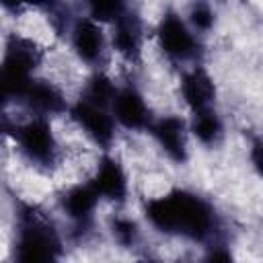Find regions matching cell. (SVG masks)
<instances>
[{"label":"cell","mask_w":263,"mask_h":263,"mask_svg":"<svg viewBox=\"0 0 263 263\" xmlns=\"http://www.w3.org/2000/svg\"><path fill=\"white\" fill-rule=\"evenodd\" d=\"M111 113H113L119 129L136 132V134L148 132L156 117L152 113V107H150L146 95L132 82L117 86V92L111 103Z\"/></svg>","instance_id":"10"},{"label":"cell","mask_w":263,"mask_h":263,"mask_svg":"<svg viewBox=\"0 0 263 263\" xmlns=\"http://www.w3.org/2000/svg\"><path fill=\"white\" fill-rule=\"evenodd\" d=\"M70 103L72 101H68L62 86L41 76H35L31 80L29 88L18 101V105H23L31 115H41V117H51V119L58 115H68Z\"/></svg>","instance_id":"12"},{"label":"cell","mask_w":263,"mask_h":263,"mask_svg":"<svg viewBox=\"0 0 263 263\" xmlns=\"http://www.w3.org/2000/svg\"><path fill=\"white\" fill-rule=\"evenodd\" d=\"M150 138L164 154L166 160L175 164H185L189 160V121L179 113H164L156 115L150 129Z\"/></svg>","instance_id":"8"},{"label":"cell","mask_w":263,"mask_h":263,"mask_svg":"<svg viewBox=\"0 0 263 263\" xmlns=\"http://www.w3.org/2000/svg\"><path fill=\"white\" fill-rule=\"evenodd\" d=\"M187 121H189V134L197 144H201L205 148H214L222 142L226 125H224V117L220 115L216 105L191 111Z\"/></svg>","instance_id":"15"},{"label":"cell","mask_w":263,"mask_h":263,"mask_svg":"<svg viewBox=\"0 0 263 263\" xmlns=\"http://www.w3.org/2000/svg\"><path fill=\"white\" fill-rule=\"evenodd\" d=\"M60 212L62 216L70 222V226L78 232H88L90 226L95 224V216L101 203L99 193L95 191V187L90 185V181H78L68 185L60 199Z\"/></svg>","instance_id":"11"},{"label":"cell","mask_w":263,"mask_h":263,"mask_svg":"<svg viewBox=\"0 0 263 263\" xmlns=\"http://www.w3.org/2000/svg\"><path fill=\"white\" fill-rule=\"evenodd\" d=\"M10 136L16 146V152L23 156L27 164L39 171H51L60 164L62 146L53 129L51 117L29 113L27 119L14 123Z\"/></svg>","instance_id":"3"},{"label":"cell","mask_w":263,"mask_h":263,"mask_svg":"<svg viewBox=\"0 0 263 263\" xmlns=\"http://www.w3.org/2000/svg\"><path fill=\"white\" fill-rule=\"evenodd\" d=\"M154 41L160 53L173 64L191 66L197 64L201 55V37L177 10H166L158 18L154 27Z\"/></svg>","instance_id":"5"},{"label":"cell","mask_w":263,"mask_h":263,"mask_svg":"<svg viewBox=\"0 0 263 263\" xmlns=\"http://www.w3.org/2000/svg\"><path fill=\"white\" fill-rule=\"evenodd\" d=\"M129 10L127 0H84V14L103 23L105 27H111Z\"/></svg>","instance_id":"17"},{"label":"cell","mask_w":263,"mask_h":263,"mask_svg":"<svg viewBox=\"0 0 263 263\" xmlns=\"http://www.w3.org/2000/svg\"><path fill=\"white\" fill-rule=\"evenodd\" d=\"M179 95H181L183 105L191 113V111H197V109L214 107L216 105L218 88H216V82H214L212 74L205 70V66H201L197 62V64L187 66L181 72Z\"/></svg>","instance_id":"13"},{"label":"cell","mask_w":263,"mask_h":263,"mask_svg":"<svg viewBox=\"0 0 263 263\" xmlns=\"http://www.w3.org/2000/svg\"><path fill=\"white\" fill-rule=\"evenodd\" d=\"M43 62V49L27 37H12L6 41L2 58V97L6 103H18Z\"/></svg>","instance_id":"4"},{"label":"cell","mask_w":263,"mask_h":263,"mask_svg":"<svg viewBox=\"0 0 263 263\" xmlns=\"http://www.w3.org/2000/svg\"><path fill=\"white\" fill-rule=\"evenodd\" d=\"M66 35H68L70 49L80 64L88 68H101L107 55V49L111 47L109 33H105L103 23L82 14L70 21Z\"/></svg>","instance_id":"7"},{"label":"cell","mask_w":263,"mask_h":263,"mask_svg":"<svg viewBox=\"0 0 263 263\" xmlns=\"http://www.w3.org/2000/svg\"><path fill=\"white\" fill-rule=\"evenodd\" d=\"M117 82L101 68H95L90 72V76L84 80L82 84V90L78 97L86 99V101H92L97 105H103V107H111L113 103V97L117 92Z\"/></svg>","instance_id":"16"},{"label":"cell","mask_w":263,"mask_h":263,"mask_svg":"<svg viewBox=\"0 0 263 263\" xmlns=\"http://www.w3.org/2000/svg\"><path fill=\"white\" fill-rule=\"evenodd\" d=\"M109 232L113 236V242L121 249H134L142 238V228L138 220L125 214H115L109 222Z\"/></svg>","instance_id":"18"},{"label":"cell","mask_w":263,"mask_h":263,"mask_svg":"<svg viewBox=\"0 0 263 263\" xmlns=\"http://www.w3.org/2000/svg\"><path fill=\"white\" fill-rule=\"evenodd\" d=\"M90 185L99 193L101 201L113 203L115 208H121L129 199V175L123 166V162L111 154V150L101 152L90 177Z\"/></svg>","instance_id":"9"},{"label":"cell","mask_w":263,"mask_h":263,"mask_svg":"<svg viewBox=\"0 0 263 263\" xmlns=\"http://www.w3.org/2000/svg\"><path fill=\"white\" fill-rule=\"evenodd\" d=\"M68 117L78 127V132L101 152H107L113 148L119 125L111 113V107H103L82 97H76L70 103Z\"/></svg>","instance_id":"6"},{"label":"cell","mask_w":263,"mask_h":263,"mask_svg":"<svg viewBox=\"0 0 263 263\" xmlns=\"http://www.w3.org/2000/svg\"><path fill=\"white\" fill-rule=\"evenodd\" d=\"M2 4L10 10L18 8H37V10H47L53 12L60 6V0H2Z\"/></svg>","instance_id":"20"},{"label":"cell","mask_w":263,"mask_h":263,"mask_svg":"<svg viewBox=\"0 0 263 263\" xmlns=\"http://www.w3.org/2000/svg\"><path fill=\"white\" fill-rule=\"evenodd\" d=\"M144 39H146L144 21L134 10L125 12L119 21L111 25V33H109L111 49L129 64L140 62L144 53Z\"/></svg>","instance_id":"14"},{"label":"cell","mask_w":263,"mask_h":263,"mask_svg":"<svg viewBox=\"0 0 263 263\" xmlns=\"http://www.w3.org/2000/svg\"><path fill=\"white\" fill-rule=\"evenodd\" d=\"M185 18L199 37L212 33V29L216 27V10L208 0H193L189 4Z\"/></svg>","instance_id":"19"},{"label":"cell","mask_w":263,"mask_h":263,"mask_svg":"<svg viewBox=\"0 0 263 263\" xmlns=\"http://www.w3.org/2000/svg\"><path fill=\"white\" fill-rule=\"evenodd\" d=\"M12 253L18 263H49L64 253L60 230L35 203H21L14 210Z\"/></svg>","instance_id":"2"},{"label":"cell","mask_w":263,"mask_h":263,"mask_svg":"<svg viewBox=\"0 0 263 263\" xmlns=\"http://www.w3.org/2000/svg\"><path fill=\"white\" fill-rule=\"evenodd\" d=\"M249 162L253 166V171L263 177V140H255L249 148Z\"/></svg>","instance_id":"21"},{"label":"cell","mask_w":263,"mask_h":263,"mask_svg":"<svg viewBox=\"0 0 263 263\" xmlns=\"http://www.w3.org/2000/svg\"><path fill=\"white\" fill-rule=\"evenodd\" d=\"M144 220L152 230L187 242L210 247L222 240L220 216L214 203L191 189L175 187L146 199Z\"/></svg>","instance_id":"1"}]
</instances>
